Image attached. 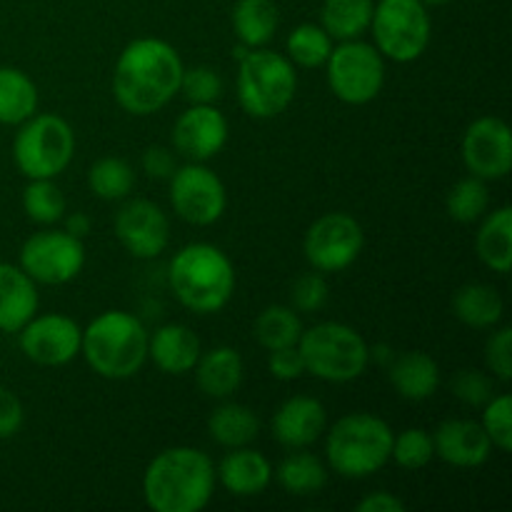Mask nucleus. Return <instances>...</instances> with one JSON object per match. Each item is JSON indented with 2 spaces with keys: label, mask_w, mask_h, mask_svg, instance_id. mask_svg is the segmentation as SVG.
Listing matches in <instances>:
<instances>
[{
  "label": "nucleus",
  "mask_w": 512,
  "mask_h": 512,
  "mask_svg": "<svg viewBox=\"0 0 512 512\" xmlns=\"http://www.w3.org/2000/svg\"><path fill=\"white\" fill-rule=\"evenodd\" d=\"M38 85L25 70L0 65V125H20L38 113Z\"/></svg>",
  "instance_id": "obj_26"
},
{
  "label": "nucleus",
  "mask_w": 512,
  "mask_h": 512,
  "mask_svg": "<svg viewBox=\"0 0 512 512\" xmlns=\"http://www.w3.org/2000/svg\"><path fill=\"white\" fill-rule=\"evenodd\" d=\"M395 355H393V350L388 348V345H375L373 350H370V360H378L380 365H385V368H388L390 365V360H393Z\"/></svg>",
  "instance_id": "obj_48"
},
{
  "label": "nucleus",
  "mask_w": 512,
  "mask_h": 512,
  "mask_svg": "<svg viewBox=\"0 0 512 512\" xmlns=\"http://www.w3.org/2000/svg\"><path fill=\"white\" fill-rule=\"evenodd\" d=\"M75 155V133L65 118L55 113H35L13 140V160L28 180L58 178Z\"/></svg>",
  "instance_id": "obj_8"
},
{
  "label": "nucleus",
  "mask_w": 512,
  "mask_h": 512,
  "mask_svg": "<svg viewBox=\"0 0 512 512\" xmlns=\"http://www.w3.org/2000/svg\"><path fill=\"white\" fill-rule=\"evenodd\" d=\"M435 458L433 435L423 428H408L403 433L393 435V450L390 460L403 470H420Z\"/></svg>",
  "instance_id": "obj_37"
},
{
  "label": "nucleus",
  "mask_w": 512,
  "mask_h": 512,
  "mask_svg": "<svg viewBox=\"0 0 512 512\" xmlns=\"http://www.w3.org/2000/svg\"><path fill=\"white\" fill-rule=\"evenodd\" d=\"M305 373L325 383H353L370 363V345L345 323H318L303 330L298 340Z\"/></svg>",
  "instance_id": "obj_7"
},
{
  "label": "nucleus",
  "mask_w": 512,
  "mask_h": 512,
  "mask_svg": "<svg viewBox=\"0 0 512 512\" xmlns=\"http://www.w3.org/2000/svg\"><path fill=\"white\" fill-rule=\"evenodd\" d=\"M228 143V120L215 105H190L173 125V148L193 163L215 158Z\"/></svg>",
  "instance_id": "obj_17"
},
{
  "label": "nucleus",
  "mask_w": 512,
  "mask_h": 512,
  "mask_svg": "<svg viewBox=\"0 0 512 512\" xmlns=\"http://www.w3.org/2000/svg\"><path fill=\"white\" fill-rule=\"evenodd\" d=\"M115 235L133 258L153 260L170 243V220L153 200L135 198L115 213Z\"/></svg>",
  "instance_id": "obj_16"
},
{
  "label": "nucleus",
  "mask_w": 512,
  "mask_h": 512,
  "mask_svg": "<svg viewBox=\"0 0 512 512\" xmlns=\"http://www.w3.org/2000/svg\"><path fill=\"white\" fill-rule=\"evenodd\" d=\"M180 53L160 38H135L115 60L113 95L130 115H153L180 93Z\"/></svg>",
  "instance_id": "obj_1"
},
{
  "label": "nucleus",
  "mask_w": 512,
  "mask_h": 512,
  "mask_svg": "<svg viewBox=\"0 0 512 512\" xmlns=\"http://www.w3.org/2000/svg\"><path fill=\"white\" fill-rule=\"evenodd\" d=\"M370 30L383 58L413 63L428 50L433 23L423 0H378Z\"/></svg>",
  "instance_id": "obj_9"
},
{
  "label": "nucleus",
  "mask_w": 512,
  "mask_h": 512,
  "mask_svg": "<svg viewBox=\"0 0 512 512\" xmlns=\"http://www.w3.org/2000/svg\"><path fill=\"white\" fill-rule=\"evenodd\" d=\"M18 335L25 358L43 368H60V365L73 363L83 343V328L63 313L33 315L18 330Z\"/></svg>",
  "instance_id": "obj_14"
},
{
  "label": "nucleus",
  "mask_w": 512,
  "mask_h": 512,
  "mask_svg": "<svg viewBox=\"0 0 512 512\" xmlns=\"http://www.w3.org/2000/svg\"><path fill=\"white\" fill-rule=\"evenodd\" d=\"M170 205L175 215L190 225H213L228 208V193L218 173L203 163H185L170 175Z\"/></svg>",
  "instance_id": "obj_11"
},
{
  "label": "nucleus",
  "mask_w": 512,
  "mask_h": 512,
  "mask_svg": "<svg viewBox=\"0 0 512 512\" xmlns=\"http://www.w3.org/2000/svg\"><path fill=\"white\" fill-rule=\"evenodd\" d=\"M80 355L105 380H128L148 360V330L128 310H105L83 328Z\"/></svg>",
  "instance_id": "obj_3"
},
{
  "label": "nucleus",
  "mask_w": 512,
  "mask_h": 512,
  "mask_svg": "<svg viewBox=\"0 0 512 512\" xmlns=\"http://www.w3.org/2000/svg\"><path fill=\"white\" fill-rule=\"evenodd\" d=\"M445 208H448L450 218L458 220V223H478L490 208L488 180L475 178V175L458 180V183L448 190Z\"/></svg>",
  "instance_id": "obj_35"
},
{
  "label": "nucleus",
  "mask_w": 512,
  "mask_h": 512,
  "mask_svg": "<svg viewBox=\"0 0 512 512\" xmlns=\"http://www.w3.org/2000/svg\"><path fill=\"white\" fill-rule=\"evenodd\" d=\"M175 168H178V160H175L173 150L165 148V145H150L143 153V170L148 178L168 180L175 173Z\"/></svg>",
  "instance_id": "obj_45"
},
{
  "label": "nucleus",
  "mask_w": 512,
  "mask_h": 512,
  "mask_svg": "<svg viewBox=\"0 0 512 512\" xmlns=\"http://www.w3.org/2000/svg\"><path fill=\"white\" fill-rule=\"evenodd\" d=\"M450 390H453L460 403L478 408V405H485L493 398V378H488L483 370L465 368L450 380Z\"/></svg>",
  "instance_id": "obj_41"
},
{
  "label": "nucleus",
  "mask_w": 512,
  "mask_h": 512,
  "mask_svg": "<svg viewBox=\"0 0 512 512\" xmlns=\"http://www.w3.org/2000/svg\"><path fill=\"white\" fill-rule=\"evenodd\" d=\"M435 455L453 468H480L493 453L488 433L475 420L450 418L433 435Z\"/></svg>",
  "instance_id": "obj_19"
},
{
  "label": "nucleus",
  "mask_w": 512,
  "mask_h": 512,
  "mask_svg": "<svg viewBox=\"0 0 512 512\" xmlns=\"http://www.w3.org/2000/svg\"><path fill=\"white\" fill-rule=\"evenodd\" d=\"M193 370L200 393L213 400L233 398L243 385L245 375L243 358L230 345H218V348H210L208 353H200Z\"/></svg>",
  "instance_id": "obj_23"
},
{
  "label": "nucleus",
  "mask_w": 512,
  "mask_h": 512,
  "mask_svg": "<svg viewBox=\"0 0 512 512\" xmlns=\"http://www.w3.org/2000/svg\"><path fill=\"white\" fill-rule=\"evenodd\" d=\"M278 23L275 0H238L233 8V30L245 48H265L273 40Z\"/></svg>",
  "instance_id": "obj_29"
},
{
  "label": "nucleus",
  "mask_w": 512,
  "mask_h": 512,
  "mask_svg": "<svg viewBox=\"0 0 512 512\" xmlns=\"http://www.w3.org/2000/svg\"><path fill=\"white\" fill-rule=\"evenodd\" d=\"M23 210L33 223L55 225L65 218L68 203L55 178H33L23 190Z\"/></svg>",
  "instance_id": "obj_34"
},
{
  "label": "nucleus",
  "mask_w": 512,
  "mask_h": 512,
  "mask_svg": "<svg viewBox=\"0 0 512 512\" xmlns=\"http://www.w3.org/2000/svg\"><path fill=\"white\" fill-rule=\"evenodd\" d=\"M25 420V408L18 395L0 385V440H8L20 433Z\"/></svg>",
  "instance_id": "obj_44"
},
{
  "label": "nucleus",
  "mask_w": 512,
  "mask_h": 512,
  "mask_svg": "<svg viewBox=\"0 0 512 512\" xmlns=\"http://www.w3.org/2000/svg\"><path fill=\"white\" fill-rule=\"evenodd\" d=\"M215 478L235 498H253L265 493L273 483V465L263 453L245 445V448H233L220 460Z\"/></svg>",
  "instance_id": "obj_20"
},
{
  "label": "nucleus",
  "mask_w": 512,
  "mask_h": 512,
  "mask_svg": "<svg viewBox=\"0 0 512 512\" xmlns=\"http://www.w3.org/2000/svg\"><path fill=\"white\" fill-rule=\"evenodd\" d=\"M288 60L300 68H320L328 60L330 50H333V38L325 33L323 25L303 23L288 35Z\"/></svg>",
  "instance_id": "obj_36"
},
{
  "label": "nucleus",
  "mask_w": 512,
  "mask_h": 512,
  "mask_svg": "<svg viewBox=\"0 0 512 512\" xmlns=\"http://www.w3.org/2000/svg\"><path fill=\"white\" fill-rule=\"evenodd\" d=\"M180 93L190 105H215L223 95V78L210 65L185 68L180 78Z\"/></svg>",
  "instance_id": "obj_38"
},
{
  "label": "nucleus",
  "mask_w": 512,
  "mask_h": 512,
  "mask_svg": "<svg viewBox=\"0 0 512 512\" xmlns=\"http://www.w3.org/2000/svg\"><path fill=\"white\" fill-rule=\"evenodd\" d=\"M303 330L298 310H293L290 305H268L255 320V338L265 350L298 345Z\"/></svg>",
  "instance_id": "obj_32"
},
{
  "label": "nucleus",
  "mask_w": 512,
  "mask_h": 512,
  "mask_svg": "<svg viewBox=\"0 0 512 512\" xmlns=\"http://www.w3.org/2000/svg\"><path fill=\"white\" fill-rule=\"evenodd\" d=\"M273 428L275 440L288 450L310 448L315 440L328 428V410L320 403L318 398L310 395H293L273 415Z\"/></svg>",
  "instance_id": "obj_18"
},
{
  "label": "nucleus",
  "mask_w": 512,
  "mask_h": 512,
  "mask_svg": "<svg viewBox=\"0 0 512 512\" xmlns=\"http://www.w3.org/2000/svg\"><path fill=\"white\" fill-rule=\"evenodd\" d=\"M480 220H483V225L475 235L478 258L493 273L508 275L512 265V208L503 205L493 213H485Z\"/></svg>",
  "instance_id": "obj_25"
},
{
  "label": "nucleus",
  "mask_w": 512,
  "mask_h": 512,
  "mask_svg": "<svg viewBox=\"0 0 512 512\" xmlns=\"http://www.w3.org/2000/svg\"><path fill=\"white\" fill-rule=\"evenodd\" d=\"M238 103L250 118L270 120L290 108L298 90V73L288 55L268 48H248L238 60Z\"/></svg>",
  "instance_id": "obj_6"
},
{
  "label": "nucleus",
  "mask_w": 512,
  "mask_h": 512,
  "mask_svg": "<svg viewBox=\"0 0 512 512\" xmlns=\"http://www.w3.org/2000/svg\"><path fill=\"white\" fill-rule=\"evenodd\" d=\"M425 5H428V8H438V5H448V3H453V0H423Z\"/></svg>",
  "instance_id": "obj_49"
},
{
  "label": "nucleus",
  "mask_w": 512,
  "mask_h": 512,
  "mask_svg": "<svg viewBox=\"0 0 512 512\" xmlns=\"http://www.w3.org/2000/svg\"><path fill=\"white\" fill-rule=\"evenodd\" d=\"M208 433L220 448H245L260 435V420L253 408L228 400L210 413Z\"/></svg>",
  "instance_id": "obj_27"
},
{
  "label": "nucleus",
  "mask_w": 512,
  "mask_h": 512,
  "mask_svg": "<svg viewBox=\"0 0 512 512\" xmlns=\"http://www.w3.org/2000/svg\"><path fill=\"white\" fill-rule=\"evenodd\" d=\"M280 488L290 495H315L328 485V468L305 448L293 450L275 470Z\"/></svg>",
  "instance_id": "obj_31"
},
{
  "label": "nucleus",
  "mask_w": 512,
  "mask_h": 512,
  "mask_svg": "<svg viewBox=\"0 0 512 512\" xmlns=\"http://www.w3.org/2000/svg\"><path fill=\"white\" fill-rule=\"evenodd\" d=\"M215 465L208 453L175 445L155 455L143 473V498L153 512H200L215 493Z\"/></svg>",
  "instance_id": "obj_2"
},
{
  "label": "nucleus",
  "mask_w": 512,
  "mask_h": 512,
  "mask_svg": "<svg viewBox=\"0 0 512 512\" xmlns=\"http://www.w3.org/2000/svg\"><path fill=\"white\" fill-rule=\"evenodd\" d=\"M20 265L0 263V333H18L38 313V288Z\"/></svg>",
  "instance_id": "obj_22"
},
{
  "label": "nucleus",
  "mask_w": 512,
  "mask_h": 512,
  "mask_svg": "<svg viewBox=\"0 0 512 512\" xmlns=\"http://www.w3.org/2000/svg\"><path fill=\"white\" fill-rule=\"evenodd\" d=\"M503 298L493 285L468 283L453 295V313L463 325L475 330H490L503 320Z\"/></svg>",
  "instance_id": "obj_28"
},
{
  "label": "nucleus",
  "mask_w": 512,
  "mask_h": 512,
  "mask_svg": "<svg viewBox=\"0 0 512 512\" xmlns=\"http://www.w3.org/2000/svg\"><path fill=\"white\" fill-rule=\"evenodd\" d=\"M328 430V428H325ZM393 450V428L373 413H350L335 420L325 438V458L333 473L363 480L385 468Z\"/></svg>",
  "instance_id": "obj_5"
},
{
  "label": "nucleus",
  "mask_w": 512,
  "mask_h": 512,
  "mask_svg": "<svg viewBox=\"0 0 512 512\" xmlns=\"http://www.w3.org/2000/svg\"><path fill=\"white\" fill-rule=\"evenodd\" d=\"M328 280L323 278V273H303L290 288V308L298 310V313H318L320 308H325L328 303Z\"/></svg>",
  "instance_id": "obj_40"
},
{
  "label": "nucleus",
  "mask_w": 512,
  "mask_h": 512,
  "mask_svg": "<svg viewBox=\"0 0 512 512\" xmlns=\"http://www.w3.org/2000/svg\"><path fill=\"white\" fill-rule=\"evenodd\" d=\"M365 233L348 213H325L308 228L303 240L305 260L318 273H343L360 258Z\"/></svg>",
  "instance_id": "obj_12"
},
{
  "label": "nucleus",
  "mask_w": 512,
  "mask_h": 512,
  "mask_svg": "<svg viewBox=\"0 0 512 512\" xmlns=\"http://www.w3.org/2000/svg\"><path fill=\"white\" fill-rule=\"evenodd\" d=\"M88 188L95 198L108 200V203L125 200L135 188V173L128 160L108 155V158L95 160L93 168L88 170Z\"/></svg>",
  "instance_id": "obj_33"
},
{
  "label": "nucleus",
  "mask_w": 512,
  "mask_h": 512,
  "mask_svg": "<svg viewBox=\"0 0 512 512\" xmlns=\"http://www.w3.org/2000/svg\"><path fill=\"white\" fill-rule=\"evenodd\" d=\"M483 430L488 433L493 448L510 453L512 450V398L508 393L493 395L483 405Z\"/></svg>",
  "instance_id": "obj_39"
},
{
  "label": "nucleus",
  "mask_w": 512,
  "mask_h": 512,
  "mask_svg": "<svg viewBox=\"0 0 512 512\" xmlns=\"http://www.w3.org/2000/svg\"><path fill=\"white\" fill-rule=\"evenodd\" d=\"M65 230H68L70 235H75V238H88L90 230H93V220H90L88 213H73L65 218Z\"/></svg>",
  "instance_id": "obj_47"
},
{
  "label": "nucleus",
  "mask_w": 512,
  "mask_h": 512,
  "mask_svg": "<svg viewBox=\"0 0 512 512\" xmlns=\"http://www.w3.org/2000/svg\"><path fill=\"white\" fill-rule=\"evenodd\" d=\"M85 265L83 240L68 230H40L20 248V268L40 285H65Z\"/></svg>",
  "instance_id": "obj_13"
},
{
  "label": "nucleus",
  "mask_w": 512,
  "mask_h": 512,
  "mask_svg": "<svg viewBox=\"0 0 512 512\" xmlns=\"http://www.w3.org/2000/svg\"><path fill=\"white\" fill-rule=\"evenodd\" d=\"M463 163L475 178H508L512 170V135L508 123L495 115L473 120L463 135Z\"/></svg>",
  "instance_id": "obj_15"
},
{
  "label": "nucleus",
  "mask_w": 512,
  "mask_h": 512,
  "mask_svg": "<svg viewBox=\"0 0 512 512\" xmlns=\"http://www.w3.org/2000/svg\"><path fill=\"white\" fill-rule=\"evenodd\" d=\"M388 378L400 398L410 403H423L438 393L440 365L423 350H408L390 360Z\"/></svg>",
  "instance_id": "obj_24"
},
{
  "label": "nucleus",
  "mask_w": 512,
  "mask_h": 512,
  "mask_svg": "<svg viewBox=\"0 0 512 512\" xmlns=\"http://www.w3.org/2000/svg\"><path fill=\"white\" fill-rule=\"evenodd\" d=\"M170 288L180 305L198 315L223 310L235 293V268L228 255L210 243H190L170 260Z\"/></svg>",
  "instance_id": "obj_4"
},
{
  "label": "nucleus",
  "mask_w": 512,
  "mask_h": 512,
  "mask_svg": "<svg viewBox=\"0 0 512 512\" xmlns=\"http://www.w3.org/2000/svg\"><path fill=\"white\" fill-rule=\"evenodd\" d=\"M203 345L198 335L183 323H168L148 335V358L160 373L188 375L198 363Z\"/></svg>",
  "instance_id": "obj_21"
},
{
  "label": "nucleus",
  "mask_w": 512,
  "mask_h": 512,
  "mask_svg": "<svg viewBox=\"0 0 512 512\" xmlns=\"http://www.w3.org/2000/svg\"><path fill=\"white\" fill-rule=\"evenodd\" d=\"M375 0H325L320 25L333 40H358L370 30Z\"/></svg>",
  "instance_id": "obj_30"
},
{
  "label": "nucleus",
  "mask_w": 512,
  "mask_h": 512,
  "mask_svg": "<svg viewBox=\"0 0 512 512\" xmlns=\"http://www.w3.org/2000/svg\"><path fill=\"white\" fill-rule=\"evenodd\" d=\"M485 365L493 378L508 383L512 378V328H500L485 343Z\"/></svg>",
  "instance_id": "obj_42"
},
{
  "label": "nucleus",
  "mask_w": 512,
  "mask_h": 512,
  "mask_svg": "<svg viewBox=\"0 0 512 512\" xmlns=\"http://www.w3.org/2000/svg\"><path fill=\"white\" fill-rule=\"evenodd\" d=\"M355 510L358 512H405V503L400 498H395L393 493L378 490V493L360 500V503L355 505Z\"/></svg>",
  "instance_id": "obj_46"
},
{
  "label": "nucleus",
  "mask_w": 512,
  "mask_h": 512,
  "mask_svg": "<svg viewBox=\"0 0 512 512\" xmlns=\"http://www.w3.org/2000/svg\"><path fill=\"white\" fill-rule=\"evenodd\" d=\"M328 85L338 100L348 105H365L380 95L385 85V58L373 43L343 40L330 50Z\"/></svg>",
  "instance_id": "obj_10"
},
{
  "label": "nucleus",
  "mask_w": 512,
  "mask_h": 512,
  "mask_svg": "<svg viewBox=\"0 0 512 512\" xmlns=\"http://www.w3.org/2000/svg\"><path fill=\"white\" fill-rule=\"evenodd\" d=\"M268 370L273 378L285 380H298L305 373L303 355H300L298 345H288V348H275L268 350Z\"/></svg>",
  "instance_id": "obj_43"
}]
</instances>
